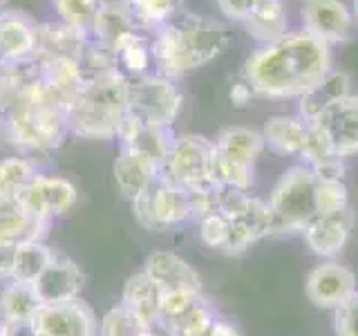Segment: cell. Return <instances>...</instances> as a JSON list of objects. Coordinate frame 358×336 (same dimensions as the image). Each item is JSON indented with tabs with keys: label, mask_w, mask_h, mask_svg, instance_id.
<instances>
[{
	"label": "cell",
	"mask_w": 358,
	"mask_h": 336,
	"mask_svg": "<svg viewBox=\"0 0 358 336\" xmlns=\"http://www.w3.org/2000/svg\"><path fill=\"white\" fill-rule=\"evenodd\" d=\"M132 29H134V22H132L126 0H101L94 22H92V31H90V38L106 45V48L115 52V45Z\"/></svg>",
	"instance_id": "484cf974"
},
{
	"label": "cell",
	"mask_w": 358,
	"mask_h": 336,
	"mask_svg": "<svg viewBox=\"0 0 358 336\" xmlns=\"http://www.w3.org/2000/svg\"><path fill=\"white\" fill-rule=\"evenodd\" d=\"M352 18H354V22H358V0L352 3Z\"/></svg>",
	"instance_id": "7dc6e473"
},
{
	"label": "cell",
	"mask_w": 358,
	"mask_h": 336,
	"mask_svg": "<svg viewBox=\"0 0 358 336\" xmlns=\"http://www.w3.org/2000/svg\"><path fill=\"white\" fill-rule=\"evenodd\" d=\"M139 224L150 231L171 229L190 220L188 190L159 175L141 197L132 202Z\"/></svg>",
	"instance_id": "9c48e42d"
},
{
	"label": "cell",
	"mask_w": 358,
	"mask_h": 336,
	"mask_svg": "<svg viewBox=\"0 0 358 336\" xmlns=\"http://www.w3.org/2000/svg\"><path fill=\"white\" fill-rule=\"evenodd\" d=\"M83 272L70 258L54 255L48 269L34 280V289L41 298V302H65L78 298L83 289Z\"/></svg>",
	"instance_id": "e0dca14e"
},
{
	"label": "cell",
	"mask_w": 358,
	"mask_h": 336,
	"mask_svg": "<svg viewBox=\"0 0 358 336\" xmlns=\"http://www.w3.org/2000/svg\"><path fill=\"white\" fill-rule=\"evenodd\" d=\"M85 72L78 59H72V56H54V59H45L41 61V81L45 85H50L56 94L61 99L70 101L76 97L78 90L85 83Z\"/></svg>",
	"instance_id": "83f0119b"
},
{
	"label": "cell",
	"mask_w": 358,
	"mask_h": 336,
	"mask_svg": "<svg viewBox=\"0 0 358 336\" xmlns=\"http://www.w3.org/2000/svg\"><path fill=\"white\" fill-rule=\"evenodd\" d=\"M201 336H240V332L233 328L229 321H222V318H215L210 323V328L201 334Z\"/></svg>",
	"instance_id": "f6af8a7d"
},
{
	"label": "cell",
	"mask_w": 358,
	"mask_h": 336,
	"mask_svg": "<svg viewBox=\"0 0 358 336\" xmlns=\"http://www.w3.org/2000/svg\"><path fill=\"white\" fill-rule=\"evenodd\" d=\"M38 336H96L94 312L81 298L65 302H43L31 318Z\"/></svg>",
	"instance_id": "8fae6325"
},
{
	"label": "cell",
	"mask_w": 358,
	"mask_h": 336,
	"mask_svg": "<svg viewBox=\"0 0 358 336\" xmlns=\"http://www.w3.org/2000/svg\"><path fill=\"white\" fill-rule=\"evenodd\" d=\"M352 11L343 0H305L302 3V29L322 43L345 41L352 31Z\"/></svg>",
	"instance_id": "9a60e30c"
},
{
	"label": "cell",
	"mask_w": 358,
	"mask_h": 336,
	"mask_svg": "<svg viewBox=\"0 0 358 336\" xmlns=\"http://www.w3.org/2000/svg\"><path fill=\"white\" fill-rule=\"evenodd\" d=\"M199 298V291H190V289H171V291H162V321L175 316V314L184 312L190 307L193 302ZM162 325V323H159Z\"/></svg>",
	"instance_id": "60d3db41"
},
{
	"label": "cell",
	"mask_w": 358,
	"mask_h": 336,
	"mask_svg": "<svg viewBox=\"0 0 358 336\" xmlns=\"http://www.w3.org/2000/svg\"><path fill=\"white\" fill-rule=\"evenodd\" d=\"M115 61L117 70L126 76H145L155 72L152 50H150V34L132 29L115 45Z\"/></svg>",
	"instance_id": "4316f807"
},
{
	"label": "cell",
	"mask_w": 358,
	"mask_h": 336,
	"mask_svg": "<svg viewBox=\"0 0 358 336\" xmlns=\"http://www.w3.org/2000/svg\"><path fill=\"white\" fill-rule=\"evenodd\" d=\"M311 130L334 157L358 155V94H345L313 119Z\"/></svg>",
	"instance_id": "30bf717a"
},
{
	"label": "cell",
	"mask_w": 358,
	"mask_h": 336,
	"mask_svg": "<svg viewBox=\"0 0 358 336\" xmlns=\"http://www.w3.org/2000/svg\"><path fill=\"white\" fill-rule=\"evenodd\" d=\"M262 132L244 126L224 128L215 139V166L222 186L246 190L253 184V168L264 150Z\"/></svg>",
	"instance_id": "52a82bcc"
},
{
	"label": "cell",
	"mask_w": 358,
	"mask_h": 336,
	"mask_svg": "<svg viewBox=\"0 0 358 336\" xmlns=\"http://www.w3.org/2000/svg\"><path fill=\"white\" fill-rule=\"evenodd\" d=\"M316 182L318 177L305 164L291 166L282 173L268 197L273 218V233H298L318 216L316 211Z\"/></svg>",
	"instance_id": "5b68a950"
},
{
	"label": "cell",
	"mask_w": 358,
	"mask_h": 336,
	"mask_svg": "<svg viewBox=\"0 0 358 336\" xmlns=\"http://www.w3.org/2000/svg\"><path fill=\"white\" fill-rule=\"evenodd\" d=\"M175 139L177 137L171 126H157V123L141 121L139 117L130 115V112L123 117L119 132H117V141L121 144V148L139 150L143 155L152 157L157 164L166 162Z\"/></svg>",
	"instance_id": "2e32d148"
},
{
	"label": "cell",
	"mask_w": 358,
	"mask_h": 336,
	"mask_svg": "<svg viewBox=\"0 0 358 336\" xmlns=\"http://www.w3.org/2000/svg\"><path fill=\"white\" fill-rule=\"evenodd\" d=\"M354 229V211L345 209L331 216H316L309 224L305 233V240L311 246L313 253L322 258H334L343 251Z\"/></svg>",
	"instance_id": "ac0fdd59"
},
{
	"label": "cell",
	"mask_w": 358,
	"mask_h": 336,
	"mask_svg": "<svg viewBox=\"0 0 358 336\" xmlns=\"http://www.w3.org/2000/svg\"><path fill=\"white\" fill-rule=\"evenodd\" d=\"M231 235V220L224 218L220 211L210 213L204 220H199V238L213 249H224Z\"/></svg>",
	"instance_id": "f35d334b"
},
{
	"label": "cell",
	"mask_w": 358,
	"mask_h": 336,
	"mask_svg": "<svg viewBox=\"0 0 358 336\" xmlns=\"http://www.w3.org/2000/svg\"><path fill=\"white\" fill-rule=\"evenodd\" d=\"M5 137L20 150L48 153L59 148L70 134L67 121V101L61 99L50 85L31 81L22 92L5 119L0 121Z\"/></svg>",
	"instance_id": "3957f363"
},
{
	"label": "cell",
	"mask_w": 358,
	"mask_h": 336,
	"mask_svg": "<svg viewBox=\"0 0 358 336\" xmlns=\"http://www.w3.org/2000/svg\"><path fill=\"white\" fill-rule=\"evenodd\" d=\"M143 272L148 274L155 285L162 291L171 289H190L199 291V276L184 258H179L173 251H155L148 255L143 265Z\"/></svg>",
	"instance_id": "44dd1931"
},
{
	"label": "cell",
	"mask_w": 358,
	"mask_h": 336,
	"mask_svg": "<svg viewBox=\"0 0 358 336\" xmlns=\"http://www.w3.org/2000/svg\"><path fill=\"white\" fill-rule=\"evenodd\" d=\"M7 9V0H0V11H5Z\"/></svg>",
	"instance_id": "681fc988"
},
{
	"label": "cell",
	"mask_w": 358,
	"mask_h": 336,
	"mask_svg": "<svg viewBox=\"0 0 358 336\" xmlns=\"http://www.w3.org/2000/svg\"><path fill=\"white\" fill-rule=\"evenodd\" d=\"M14 255H16L14 244L0 242V280H5V283L14 278Z\"/></svg>",
	"instance_id": "7bdbcfd3"
},
{
	"label": "cell",
	"mask_w": 358,
	"mask_h": 336,
	"mask_svg": "<svg viewBox=\"0 0 358 336\" xmlns=\"http://www.w3.org/2000/svg\"><path fill=\"white\" fill-rule=\"evenodd\" d=\"M36 175V166L27 157L0 160V197H18Z\"/></svg>",
	"instance_id": "e575fe53"
},
{
	"label": "cell",
	"mask_w": 358,
	"mask_h": 336,
	"mask_svg": "<svg viewBox=\"0 0 358 336\" xmlns=\"http://www.w3.org/2000/svg\"><path fill=\"white\" fill-rule=\"evenodd\" d=\"M334 312L336 336H358V289Z\"/></svg>",
	"instance_id": "ab89813d"
},
{
	"label": "cell",
	"mask_w": 358,
	"mask_h": 336,
	"mask_svg": "<svg viewBox=\"0 0 358 336\" xmlns=\"http://www.w3.org/2000/svg\"><path fill=\"white\" fill-rule=\"evenodd\" d=\"M143 336H162L159 332H157V330H148V332H145Z\"/></svg>",
	"instance_id": "c3c4849f"
},
{
	"label": "cell",
	"mask_w": 358,
	"mask_h": 336,
	"mask_svg": "<svg viewBox=\"0 0 358 336\" xmlns=\"http://www.w3.org/2000/svg\"><path fill=\"white\" fill-rule=\"evenodd\" d=\"M162 175V164L152 157L132 148H121L115 162V179L117 186L130 202L141 197L157 177Z\"/></svg>",
	"instance_id": "d6986e66"
},
{
	"label": "cell",
	"mask_w": 358,
	"mask_h": 336,
	"mask_svg": "<svg viewBox=\"0 0 358 336\" xmlns=\"http://www.w3.org/2000/svg\"><path fill=\"white\" fill-rule=\"evenodd\" d=\"M36 18L27 11L5 9L0 11V61L20 63L27 59H36V41H38Z\"/></svg>",
	"instance_id": "5bb4252c"
},
{
	"label": "cell",
	"mask_w": 358,
	"mask_h": 336,
	"mask_svg": "<svg viewBox=\"0 0 358 336\" xmlns=\"http://www.w3.org/2000/svg\"><path fill=\"white\" fill-rule=\"evenodd\" d=\"M50 222H45L22 206L18 197H0V242L25 244L41 240Z\"/></svg>",
	"instance_id": "ffe728a7"
},
{
	"label": "cell",
	"mask_w": 358,
	"mask_h": 336,
	"mask_svg": "<svg viewBox=\"0 0 358 336\" xmlns=\"http://www.w3.org/2000/svg\"><path fill=\"white\" fill-rule=\"evenodd\" d=\"M244 25L249 36L262 45L282 38L287 34V14L282 0H257Z\"/></svg>",
	"instance_id": "4dcf8cb0"
},
{
	"label": "cell",
	"mask_w": 358,
	"mask_h": 336,
	"mask_svg": "<svg viewBox=\"0 0 358 336\" xmlns=\"http://www.w3.org/2000/svg\"><path fill=\"white\" fill-rule=\"evenodd\" d=\"M345 94H350V76L341 70H329L320 83H316L309 92L300 97V117L311 123L324 108H329L334 101L343 99Z\"/></svg>",
	"instance_id": "f1b7e54d"
},
{
	"label": "cell",
	"mask_w": 358,
	"mask_h": 336,
	"mask_svg": "<svg viewBox=\"0 0 358 336\" xmlns=\"http://www.w3.org/2000/svg\"><path fill=\"white\" fill-rule=\"evenodd\" d=\"M101 0H52L59 20L90 36Z\"/></svg>",
	"instance_id": "d590c367"
},
{
	"label": "cell",
	"mask_w": 358,
	"mask_h": 336,
	"mask_svg": "<svg viewBox=\"0 0 358 336\" xmlns=\"http://www.w3.org/2000/svg\"><path fill=\"white\" fill-rule=\"evenodd\" d=\"M182 110V92L175 78L164 74H145L128 78V112L141 121L171 126Z\"/></svg>",
	"instance_id": "ba28073f"
},
{
	"label": "cell",
	"mask_w": 358,
	"mask_h": 336,
	"mask_svg": "<svg viewBox=\"0 0 358 336\" xmlns=\"http://www.w3.org/2000/svg\"><path fill=\"white\" fill-rule=\"evenodd\" d=\"M229 29L215 18L179 9L164 25L150 31L155 72L179 78L210 63L227 50Z\"/></svg>",
	"instance_id": "7a4b0ae2"
},
{
	"label": "cell",
	"mask_w": 358,
	"mask_h": 336,
	"mask_svg": "<svg viewBox=\"0 0 358 336\" xmlns=\"http://www.w3.org/2000/svg\"><path fill=\"white\" fill-rule=\"evenodd\" d=\"M54 255L56 253H52L50 246H45L41 240L18 244L16 255H14V280L34 283V280L48 269Z\"/></svg>",
	"instance_id": "836d02e7"
},
{
	"label": "cell",
	"mask_w": 358,
	"mask_h": 336,
	"mask_svg": "<svg viewBox=\"0 0 358 336\" xmlns=\"http://www.w3.org/2000/svg\"><path fill=\"white\" fill-rule=\"evenodd\" d=\"M331 70V50L305 29L287 31L282 38L262 45L244 63L242 78L260 97H302Z\"/></svg>",
	"instance_id": "6da1fadb"
},
{
	"label": "cell",
	"mask_w": 358,
	"mask_h": 336,
	"mask_svg": "<svg viewBox=\"0 0 358 336\" xmlns=\"http://www.w3.org/2000/svg\"><path fill=\"white\" fill-rule=\"evenodd\" d=\"M307 298L320 309H336L356 291V276L352 269L338 262H322L313 267L307 283H305Z\"/></svg>",
	"instance_id": "4fadbf2b"
},
{
	"label": "cell",
	"mask_w": 358,
	"mask_h": 336,
	"mask_svg": "<svg viewBox=\"0 0 358 336\" xmlns=\"http://www.w3.org/2000/svg\"><path fill=\"white\" fill-rule=\"evenodd\" d=\"M162 175L186 190L220 188L222 184L215 166V141L204 134L177 137L166 162L162 164Z\"/></svg>",
	"instance_id": "8992f818"
},
{
	"label": "cell",
	"mask_w": 358,
	"mask_h": 336,
	"mask_svg": "<svg viewBox=\"0 0 358 336\" xmlns=\"http://www.w3.org/2000/svg\"><path fill=\"white\" fill-rule=\"evenodd\" d=\"M148 330V325L137 314H132L123 302L112 307L99 325L101 336H143Z\"/></svg>",
	"instance_id": "8d00e7d4"
},
{
	"label": "cell",
	"mask_w": 358,
	"mask_h": 336,
	"mask_svg": "<svg viewBox=\"0 0 358 336\" xmlns=\"http://www.w3.org/2000/svg\"><path fill=\"white\" fill-rule=\"evenodd\" d=\"M262 137L268 148L280 155H302L311 137V126L302 117L275 115L266 119Z\"/></svg>",
	"instance_id": "7402d4cb"
},
{
	"label": "cell",
	"mask_w": 358,
	"mask_h": 336,
	"mask_svg": "<svg viewBox=\"0 0 358 336\" xmlns=\"http://www.w3.org/2000/svg\"><path fill=\"white\" fill-rule=\"evenodd\" d=\"M43 305L31 283L22 280H7L0 289V321L3 323H25L36 316Z\"/></svg>",
	"instance_id": "f546056e"
},
{
	"label": "cell",
	"mask_w": 358,
	"mask_h": 336,
	"mask_svg": "<svg viewBox=\"0 0 358 336\" xmlns=\"http://www.w3.org/2000/svg\"><path fill=\"white\" fill-rule=\"evenodd\" d=\"M18 200L31 216L50 222L65 216L76 204V186L61 175L38 173L18 195Z\"/></svg>",
	"instance_id": "7c38bea8"
},
{
	"label": "cell",
	"mask_w": 358,
	"mask_h": 336,
	"mask_svg": "<svg viewBox=\"0 0 358 336\" xmlns=\"http://www.w3.org/2000/svg\"><path fill=\"white\" fill-rule=\"evenodd\" d=\"M255 3H257V0H217V7H220V11L224 16L244 22L246 18L251 16Z\"/></svg>",
	"instance_id": "b9f144b4"
},
{
	"label": "cell",
	"mask_w": 358,
	"mask_h": 336,
	"mask_svg": "<svg viewBox=\"0 0 358 336\" xmlns=\"http://www.w3.org/2000/svg\"><path fill=\"white\" fill-rule=\"evenodd\" d=\"M128 115V78L119 70L87 76L67 106L70 134L83 139H117Z\"/></svg>",
	"instance_id": "277c9868"
},
{
	"label": "cell",
	"mask_w": 358,
	"mask_h": 336,
	"mask_svg": "<svg viewBox=\"0 0 358 336\" xmlns=\"http://www.w3.org/2000/svg\"><path fill=\"white\" fill-rule=\"evenodd\" d=\"M273 233V218H271V209H268L266 202L262 200H253L251 209L244 213L242 218L231 222V235L229 242L224 246V251L229 253H240L244 249H249L253 242H257L264 235Z\"/></svg>",
	"instance_id": "d4e9b609"
},
{
	"label": "cell",
	"mask_w": 358,
	"mask_h": 336,
	"mask_svg": "<svg viewBox=\"0 0 358 336\" xmlns=\"http://www.w3.org/2000/svg\"><path fill=\"white\" fill-rule=\"evenodd\" d=\"M5 336H38L34 330V323H5Z\"/></svg>",
	"instance_id": "bcb514c9"
},
{
	"label": "cell",
	"mask_w": 358,
	"mask_h": 336,
	"mask_svg": "<svg viewBox=\"0 0 358 336\" xmlns=\"http://www.w3.org/2000/svg\"><path fill=\"white\" fill-rule=\"evenodd\" d=\"M159 300H162V289L155 285V280L145 272L130 276L126 287H123V305L132 314H137L150 330H157L162 323Z\"/></svg>",
	"instance_id": "cb8c5ba5"
},
{
	"label": "cell",
	"mask_w": 358,
	"mask_h": 336,
	"mask_svg": "<svg viewBox=\"0 0 358 336\" xmlns=\"http://www.w3.org/2000/svg\"><path fill=\"white\" fill-rule=\"evenodd\" d=\"M255 92L251 90V85L244 81V78H238L235 83H231V92H229V99H231V104L233 106H238V108H244L246 104L251 101Z\"/></svg>",
	"instance_id": "ee69618b"
},
{
	"label": "cell",
	"mask_w": 358,
	"mask_h": 336,
	"mask_svg": "<svg viewBox=\"0 0 358 336\" xmlns=\"http://www.w3.org/2000/svg\"><path fill=\"white\" fill-rule=\"evenodd\" d=\"M213 321H215V312H213L208 302L199 296L193 305L186 307L184 312L162 321L159 328L164 330L166 336H201L210 328Z\"/></svg>",
	"instance_id": "1f68e13d"
},
{
	"label": "cell",
	"mask_w": 358,
	"mask_h": 336,
	"mask_svg": "<svg viewBox=\"0 0 358 336\" xmlns=\"http://www.w3.org/2000/svg\"><path fill=\"white\" fill-rule=\"evenodd\" d=\"M0 65H3V61H0Z\"/></svg>",
	"instance_id": "816d5d0a"
},
{
	"label": "cell",
	"mask_w": 358,
	"mask_h": 336,
	"mask_svg": "<svg viewBox=\"0 0 358 336\" xmlns=\"http://www.w3.org/2000/svg\"><path fill=\"white\" fill-rule=\"evenodd\" d=\"M350 209V197L343 179H318L316 182V211L318 216H331Z\"/></svg>",
	"instance_id": "74e56055"
},
{
	"label": "cell",
	"mask_w": 358,
	"mask_h": 336,
	"mask_svg": "<svg viewBox=\"0 0 358 336\" xmlns=\"http://www.w3.org/2000/svg\"><path fill=\"white\" fill-rule=\"evenodd\" d=\"M0 336H5V323L0 321Z\"/></svg>",
	"instance_id": "f907efd6"
},
{
	"label": "cell",
	"mask_w": 358,
	"mask_h": 336,
	"mask_svg": "<svg viewBox=\"0 0 358 336\" xmlns=\"http://www.w3.org/2000/svg\"><path fill=\"white\" fill-rule=\"evenodd\" d=\"M134 29L150 34L184 7V0H126Z\"/></svg>",
	"instance_id": "d6a6232c"
},
{
	"label": "cell",
	"mask_w": 358,
	"mask_h": 336,
	"mask_svg": "<svg viewBox=\"0 0 358 336\" xmlns=\"http://www.w3.org/2000/svg\"><path fill=\"white\" fill-rule=\"evenodd\" d=\"M90 41L87 34L78 31L65 22H41L38 25V41H36V59H54V56H72L78 59Z\"/></svg>",
	"instance_id": "603a6c76"
}]
</instances>
